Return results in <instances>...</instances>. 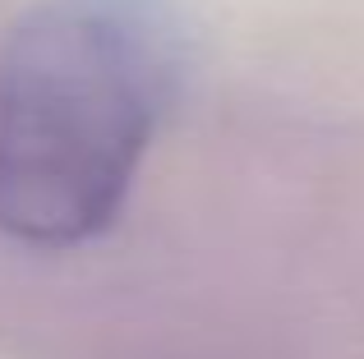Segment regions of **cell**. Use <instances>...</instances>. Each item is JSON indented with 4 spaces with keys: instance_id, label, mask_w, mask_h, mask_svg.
Masks as SVG:
<instances>
[{
    "instance_id": "6da1fadb",
    "label": "cell",
    "mask_w": 364,
    "mask_h": 359,
    "mask_svg": "<svg viewBox=\"0 0 364 359\" xmlns=\"http://www.w3.org/2000/svg\"><path fill=\"white\" fill-rule=\"evenodd\" d=\"M185 83L171 0H42L0 42V231L70 249L120 216Z\"/></svg>"
}]
</instances>
